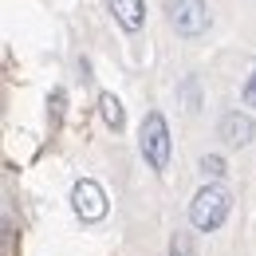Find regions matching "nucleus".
I'll use <instances>...</instances> for the list:
<instances>
[{"label": "nucleus", "instance_id": "obj_8", "mask_svg": "<svg viewBox=\"0 0 256 256\" xmlns=\"http://www.w3.org/2000/svg\"><path fill=\"white\" fill-rule=\"evenodd\" d=\"M170 256H197L190 232H174V236H170Z\"/></svg>", "mask_w": 256, "mask_h": 256}, {"label": "nucleus", "instance_id": "obj_9", "mask_svg": "<svg viewBox=\"0 0 256 256\" xmlns=\"http://www.w3.org/2000/svg\"><path fill=\"white\" fill-rule=\"evenodd\" d=\"M201 174H205V178H224V162L217 158V154H205V158H201Z\"/></svg>", "mask_w": 256, "mask_h": 256}, {"label": "nucleus", "instance_id": "obj_10", "mask_svg": "<svg viewBox=\"0 0 256 256\" xmlns=\"http://www.w3.org/2000/svg\"><path fill=\"white\" fill-rule=\"evenodd\" d=\"M240 102H244V106H256V71L244 79V87H240Z\"/></svg>", "mask_w": 256, "mask_h": 256}, {"label": "nucleus", "instance_id": "obj_1", "mask_svg": "<svg viewBox=\"0 0 256 256\" xmlns=\"http://www.w3.org/2000/svg\"><path fill=\"white\" fill-rule=\"evenodd\" d=\"M228 209H232L228 190L217 186V182H209V186H201V190L193 193V201H190V224L197 228V232H213V228H221V224H224Z\"/></svg>", "mask_w": 256, "mask_h": 256}, {"label": "nucleus", "instance_id": "obj_6", "mask_svg": "<svg viewBox=\"0 0 256 256\" xmlns=\"http://www.w3.org/2000/svg\"><path fill=\"white\" fill-rule=\"evenodd\" d=\"M106 4H110L114 20H118L126 32H138V28L146 24V0H106Z\"/></svg>", "mask_w": 256, "mask_h": 256}, {"label": "nucleus", "instance_id": "obj_4", "mask_svg": "<svg viewBox=\"0 0 256 256\" xmlns=\"http://www.w3.org/2000/svg\"><path fill=\"white\" fill-rule=\"evenodd\" d=\"M71 209H75V217L79 221H102L106 217V190L98 186L95 178H79L75 186H71Z\"/></svg>", "mask_w": 256, "mask_h": 256}, {"label": "nucleus", "instance_id": "obj_11", "mask_svg": "<svg viewBox=\"0 0 256 256\" xmlns=\"http://www.w3.org/2000/svg\"><path fill=\"white\" fill-rule=\"evenodd\" d=\"M64 102H67V91L56 87V91H52V118H56V122H60V114H64Z\"/></svg>", "mask_w": 256, "mask_h": 256}, {"label": "nucleus", "instance_id": "obj_2", "mask_svg": "<svg viewBox=\"0 0 256 256\" xmlns=\"http://www.w3.org/2000/svg\"><path fill=\"white\" fill-rule=\"evenodd\" d=\"M138 150L150 170H166L170 166V126H166V114L162 110H146L142 130H138Z\"/></svg>", "mask_w": 256, "mask_h": 256}, {"label": "nucleus", "instance_id": "obj_7", "mask_svg": "<svg viewBox=\"0 0 256 256\" xmlns=\"http://www.w3.org/2000/svg\"><path fill=\"white\" fill-rule=\"evenodd\" d=\"M98 110H102V122H106L110 130H122V126H126V110H122V102L110 95V91L98 95Z\"/></svg>", "mask_w": 256, "mask_h": 256}, {"label": "nucleus", "instance_id": "obj_5", "mask_svg": "<svg viewBox=\"0 0 256 256\" xmlns=\"http://www.w3.org/2000/svg\"><path fill=\"white\" fill-rule=\"evenodd\" d=\"M221 138L228 146H248L252 142V118L240 114V110H228L221 118Z\"/></svg>", "mask_w": 256, "mask_h": 256}, {"label": "nucleus", "instance_id": "obj_3", "mask_svg": "<svg viewBox=\"0 0 256 256\" xmlns=\"http://www.w3.org/2000/svg\"><path fill=\"white\" fill-rule=\"evenodd\" d=\"M170 24L186 40L205 36L209 32V4L205 0H170Z\"/></svg>", "mask_w": 256, "mask_h": 256}]
</instances>
